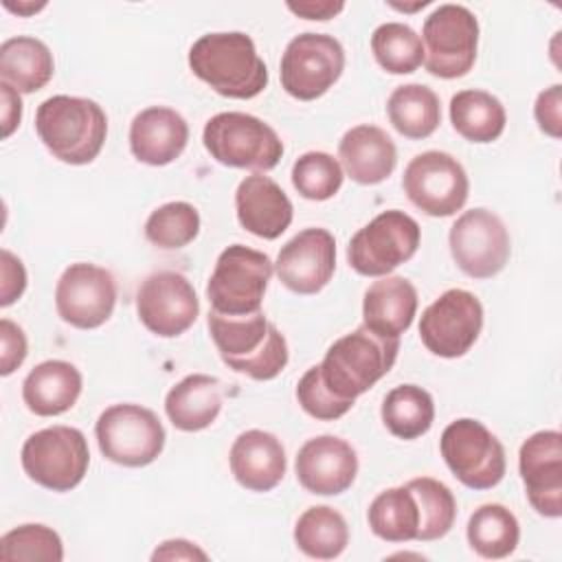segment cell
<instances>
[{
    "instance_id": "obj_1",
    "label": "cell",
    "mask_w": 562,
    "mask_h": 562,
    "mask_svg": "<svg viewBox=\"0 0 562 562\" xmlns=\"http://www.w3.org/2000/svg\"><path fill=\"white\" fill-rule=\"evenodd\" d=\"M191 72L228 99H252L268 86V68L250 35L220 31L198 37L189 48Z\"/></svg>"
},
{
    "instance_id": "obj_2",
    "label": "cell",
    "mask_w": 562,
    "mask_h": 562,
    "mask_svg": "<svg viewBox=\"0 0 562 562\" xmlns=\"http://www.w3.org/2000/svg\"><path fill=\"white\" fill-rule=\"evenodd\" d=\"M206 323L222 362L235 373L266 382L285 369L290 358L285 336L263 312L226 316L211 310Z\"/></svg>"
},
{
    "instance_id": "obj_3",
    "label": "cell",
    "mask_w": 562,
    "mask_h": 562,
    "mask_svg": "<svg viewBox=\"0 0 562 562\" xmlns=\"http://www.w3.org/2000/svg\"><path fill=\"white\" fill-rule=\"evenodd\" d=\"M35 132L53 158L88 165L103 149L108 116L92 99L53 94L37 105Z\"/></svg>"
},
{
    "instance_id": "obj_4",
    "label": "cell",
    "mask_w": 562,
    "mask_h": 562,
    "mask_svg": "<svg viewBox=\"0 0 562 562\" xmlns=\"http://www.w3.org/2000/svg\"><path fill=\"white\" fill-rule=\"evenodd\" d=\"M397 351L400 338H386L360 325L334 340L318 364V375L338 400L356 402L393 369Z\"/></svg>"
},
{
    "instance_id": "obj_5",
    "label": "cell",
    "mask_w": 562,
    "mask_h": 562,
    "mask_svg": "<svg viewBox=\"0 0 562 562\" xmlns=\"http://www.w3.org/2000/svg\"><path fill=\"white\" fill-rule=\"evenodd\" d=\"M202 143L211 158L235 169L270 171L283 156L279 134L246 112H220L211 116L204 125Z\"/></svg>"
},
{
    "instance_id": "obj_6",
    "label": "cell",
    "mask_w": 562,
    "mask_h": 562,
    "mask_svg": "<svg viewBox=\"0 0 562 562\" xmlns=\"http://www.w3.org/2000/svg\"><path fill=\"white\" fill-rule=\"evenodd\" d=\"M274 263L261 250L244 244L224 248L206 283L211 310L226 316L261 312V301L272 279Z\"/></svg>"
},
{
    "instance_id": "obj_7",
    "label": "cell",
    "mask_w": 562,
    "mask_h": 562,
    "mask_svg": "<svg viewBox=\"0 0 562 562\" xmlns=\"http://www.w3.org/2000/svg\"><path fill=\"white\" fill-rule=\"evenodd\" d=\"M24 474L50 492L77 487L90 465L86 435L72 426H50L26 437L20 452Z\"/></svg>"
},
{
    "instance_id": "obj_8",
    "label": "cell",
    "mask_w": 562,
    "mask_h": 562,
    "mask_svg": "<svg viewBox=\"0 0 562 562\" xmlns=\"http://www.w3.org/2000/svg\"><path fill=\"white\" fill-rule=\"evenodd\" d=\"M94 435L101 454L125 468L154 463L167 439L158 415L140 404L108 406L94 424Z\"/></svg>"
},
{
    "instance_id": "obj_9",
    "label": "cell",
    "mask_w": 562,
    "mask_h": 562,
    "mask_svg": "<svg viewBox=\"0 0 562 562\" xmlns=\"http://www.w3.org/2000/svg\"><path fill=\"white\" fill-rule=\"evenodd\" d=\"M439 450L454 479L470 490H492L505 476V448L479 419L461 417L448 424Z\"/></svg>"
},
{
    "instance_id": "obj_10",
    "label": "cell",
    "mask_w": 562,
    "mask_h": 562,
    "mask_svg": "<svg viewBox=\"0 0 562 562\" xmlns=\"http://www.w3.org/2000/svg\"><path fill=\"white\" fill-rule=\"evenodd\" d=\"M419 241L422 228L408 213L400 209L382 211L353 233L347 261L362 277H386L417 252Z\"/></svg>"
},
{
    "instance_id": "obj_11",
    "label": "cell",
    "mask_w": 562,
    "mask_h": 562,
    "mask_svg": "<svg viewBox=\"0 0 562 562\" xmlns=\"http://www.w3.org/2000/svg\"><path fill=\"white\" fill-rule=\"evenodd\" d=\"M422 44L424 66L432 77H463L476 61L479 20L463 4H439L422 26Z\"/></svg>"
},
{
    "instance_id": "obj_12",
    "label": "cell",
    "mask_w": 562,
    "mask_h": 562,
    "mask_svg": "<svg viewBox=\"0 0 562 562\" xmlns=\"http://www.w3.org/2000/svg\"><path fill=\"white\" fill-rule=\"evenodd\" d=\"M402 187L413 206L430 217H450L463 209L470 180L463 165L448 151L428 149L411 158Z\"/></svg>"
},
{
    "instance_id": "obj_13",
    "label": "cell",
    "mask_w": 562,
    "mask_h": 562,
    "mask_svg": "<svg viewBox=\"0 0 562 562\" xmlns=\"http://www.w3.org/2000/svg\"><path fill=\"white\" fill-rule=\"evenodd\" d=\"M345 48L327 33H301L281 55V86L299 101L323 97L342 75Z\"/></svg>"
},
{
    "instance_id": "obj_14",
    "label": "cell",
    "mask_w": 562,
    "mask_h": 562,
    "mask_svg": "<svg viewBox=\"0 0 562 562\" xmlns=\"http://www.w3.org/2000/svg\"><path fill=\"white\" fill-rule=\"evenodd\" d=\"M457 268L472 279H490L509 261V233L503 220L487 209L463 211L448 233Z\"/></svg>"
},
{
    "instance_id": "obj_15",
    "label": "cell",
    "mask_w": 562,
    "mask_h": 562,
    "mask_svg": "<svg viewBox=\"0 0 562 562\" xmlns=\"http://www.w3.org/2000/svg\"><path fill=\"white\" fill-rule=\"evenodd\" d=\"M483 329L481 301L461 288L446 290L419 318V338L424 347L439 358H461L479 340Z\"/></svg>"
},
{
    "instance_id": "obj_16",
    "label": "cell",
    "mask_w": 562,
    "mask_h": 562,
    "mask_svg": "<svg viewBox=\"0 0 562 562\" xmlns=\"http://www.w3.org/2000/svg\"><path fill=\"white\" fill-rule=\"evenodd\" d=\"M116 281L110 270L77 261L70 263L55 285V310L59 318L77 329H97L114 312Z\"/></svg>"
},
{
    "instance_id": "obj_17",
    "label": "cell",
    "mask_w": 562,
    "mask_h": 562,
    "mask_svg": "<svg viewBox=\"0 0 562 562\" xmlns=\"http://www.w3.org/2000/svg\"><path fill=\"white\" fill-rule=\"evenodd\" d=\"M140 323L160 338L184 334L200 314V301L191 281L176 270H158L145 277L136 290Z\"/></svg>"
},
{
    "instance_id": "obj_18",
    "label": "cell",
    "mask_w": 562,
    "mask_h": 562,
    "mask_svg": "<svg viewBox=\"0 0 562 562\" xmlns=\"http://www.w3.org/2000/svg\"><path fill=\"white\" fill-rule=\"evenodd\" d=\"M279 281L294 294L321 292L336 270V239L327 228H305L285 241L277 255Z\"/></svg>"
},
{
    "instance_id": "obj_19",
    "label": "cell",
    "mask_w": 562,
    "mask_h": 562,
    "mask_svg": "<svg viewBox=\"0 0 562 562\" xmlns=\"http://www.w3.org/2000/svg\"><path fill=\"white\" fill-rule=\"evenodd\" d=\"M518 470L531 507L544 518L562 516V435L538 430L518 452Z\"/></svg>"
},
{
    "instance_id": "obj_20",
    "label": "cell",
    "mask_w": 562,
    "mask_h": 562,
    "mask_svg": "<svg viewBox=\"0 0 562 562\" xmlns=\"http://www.w3.org/2000/svg\"><path fill=\"white\" fill-rule=\"evenodd\" d=\"M294 470L310 494L336 496L356 481L358 454L349 441L336 435H318L299 448Z\"/></svg>"
},
{
    "instance_id": "obj_21",
    "label": "cell",
    "mask_w": 562,
    "mask_h": 562,
    "mask_svg": "<svg viewBox=\"0 0 562 562\" xmlns=\"http://www.w3.org/2000/svg\"><path fill=\"white\" fill-rule=\"evenodd\" d=\"M235 213L248 233L261 239H277L292 224L294 206L272 178L252 173L237 184Z\"/></svg>"
},
{
    "instance_id": "obj_22",
    "label": "cell",
    "mask_w": 562,
    "mask_h": 562,
    "mask_svg": "<svg viewBox=\"0 0 562 562\" xmlns=\"http://www.w3.org/2000/svg\"><path fill=\"white\" fill-rule=\"evenodd\" d=\"M189 143L184 116L165 105L140 110L130 125V149L138 162L162 167L173 162Z\"/></svg>"
},
{
    "instance_id": "obj_23",
    "label": "cell",
    "mask_w": 562,
    "mask_h": 562,
    "mask_svg": "<svg viewBox=\"0 0 562 562\" xmlns=\"http://www.w3.org/2000/svg\"><path fill=\"white\" fill-rule=\"evenodd\" d=\"M235 481L250 492H270L285 476L283 443L266 430L250 428L237 435L228 454Z\"/></svg>"
},
{
    "instance_id": "obj_24",
    "label": "cell",
    "mask_w": 562,
    "mask_h": 562,
    "mask_svg": "<svg viewBox=\"0 0 562 562\" xmlns=\"http://www.w3.org/2000/svg\"><path fill=\"white\" fill-rule=\"evenodd\" d=\"M338 158L353 182L380 184L393 173L397 165V149L382 127L364 123L342 134L338 143Z\"/></svg>"
},
{
    "instance_id": "obj_25",
    "label": "cell",
    "mask_w": 562,
    "mask_h": 562,
    "mask_svg": "<svg viewBox=\"0 0 562 562\" xmlns=\"http://www.w3.org/2000/svg\"><path fill=\"white\" fill-rule=\"evenodd\" d=\"M417 312V290L400 274H386L373 281L362 299V325L371 331L400 338Z\"/></svg>"
},
{
    "instance_id": "obj_26",
    "label": "cell",
    "mask_w": 562,
    "mask_h": 562,
    "mask_svg": "<svg viewBox=\"0 0 562 562\" xmlns=\"http://www.w3.org/2000/svg\"><path fill=\"white\" fill-rule=\"evenodd\" d=\"M81 373L66 360H44L35 364L22 382L26 408L40 417H55L70 411L81 395Z\"/></svg>"
},
{
    "instance_id": "obj_27",
    "label": "cell",
    "mask_w": 562,
    "mask_h": 562,
    "mask_svg": "<svg viewBox=\"0 0 562 562\" xmlns=\"http://www.w3.org/2000/svg\"><path fill=\"white\" fill-rule=\"evenodd\" d=\"M222 411L220 380L206 373L184 375L165 397V413L173 428L198 432L209 428Z\"/></svg>"
},
{
    "instance_id": "obj_28",
    "label": "cell",
    "mask_w": 562,
    "mask_h": 562,
    "mask_svg": "<svg viewBox=\"0 0 562 562\" xmlns=\"http://www.w3.org/2000/svg\"><path fill=\"white\" fill-rule=\"evenodd\" d=\"M55 72L50 48L31 35H18L0 46V77L18 92L42 90Z\"/></svg>"
},
{
    "instance_id": "obj_29",
    "label": "cell",
    "mask_w": 562,
    "mask_h": 562,
    "mask_svg": "<svg viewBox=\"0 0 562 562\" xmlns=\"http://www.w3.org/2000/svg\"><path fill=\"white\" fill-rule=\"evenodd\" d=\"M386 114L391 125L411 140L428 138L441 123L439 97L424 83L397 86L389 101Z\"/></svg>"
},
{
    "instance_id": "obj_30",
    "label": "cell",
    "mask_w": 562,
    "mask_h": 562,
    "mask_svg": "<svg viewBox=\"0 0 562 562\" xmlns=\"http://www.w3.org/2000/svg\"><path fill=\"white\" fill-rule=\"evenodd\" d=\"M450 123L470 143H492L503 134L507 114L494 94L461 90L450 99Z\"/></svg>"
},
{
    "instance_id": "obj_31",
    "label": "cell",
    "mask_w": 562,
    "mask_h": 562,
    "mask_svg": "<svg viewBox=\"0 0 562 562\" xmlns=\"http://www.w3.org/2000/svg\"><path fill=\"white\" fill-rule=\"evenodd\" d=\"M382 424L397 439H417L426 435L435 422L432 395L417 384H400L382 400Z\"/></svg>"
},
{
    "instance_id": "obj_32",
    "label": "cell",
    "mask_w": 562,
    "mask_h": 562,
    "mask_svg": "<svg viewBox=\"0 0 562 562\" xmlns=\"http://www.w3.org/2000/svg\"><path fill=\"white\" fill-rule=\"evenodd\" d=\"M468 544L485 560H501L516 551L520 525L501 503H485L472 512L465 527Z\"/></svg>"
},
{
    "instance_id": "obj_33",
    "label": "cell",
    "mask_w": 562,
    "mask_h": 562,
    "mask_svg": "<svg viewBox=\"0 0 562 562\" xmlns=\"http://www.w3.org/2000/svg\"><path fill=\"white\" fill-rule=\"evenodd\" d=\"M367 520L371 531L386 542L417 540L419 531V505L408 485L389 487L380 492L369 509Z\"/></svg>"
},
{
    "instance_id": "obj_34",
    "label": "cell",
    "mask_w": 562,
    "mask_h": 562,
    "mask_svg": "<svg viewBox=\"0 0 562 562\" xmlns=\"http://www.w3.org/2000/svg\"><path fill=\"white\" fill-rule=\"evenodd\" d=\"M294 544L307 558L334 560L349 544L347 520L329 505L310 507L294 525Z\"/></svg>"
},
{
    "instance_id": "obj_35",
    "label": "cell",
    "mask_w": 562,
    "mask_h": 562,
    "mask_svg": "<svg viewBox=\"0 0 562 562\" xmlns=\"http://www.w3.org/2000/svg\"><path fill=\"white\" fill-rule=\"evenodd\" d=\"M371 53L391 75H411L424 64L422 37L404 22H384L371 35Z\"/></svg>"
},
{
    "instance_id": "obj_36",
    "label": "cell",
    "mask_w": 562,
    "mask_h": 562,
    "mask_svg": "<svg viewBox=\"0 0 562 562\" xmlns=\"http://www.w3.org/2000/svg\"><path fill=\"white\" fill-rule=\"evenodd\" d=\"M406 485L413 490L419 505L417 540L430 542L443 538L452 529L457 518V501L450 487L430 476L411 479Z\"/></svg>"
},
{
    "instance_id": "obj_37",
    "label": "cell",
    "mask_w": 562,
    "mask_h": 562,
    "mask_svg": "<svg viewBox=\"0 0 562 562\" xmlns=\"http://www.w3.org/2000/svg\"><path fill=\"white\" fill-rule=\"evenodd\" d=\"M200 233V213L193 204L176 200L154 209L145 222V237L162 250H178Z\"/></svg>"
},
{
    "instance_id": "obj_38",
    "label": "cell",
    "mask_w": 562,
    "mask_h": 562,
    "mask_svg": "<svg viewBox=\"0 0 562 562\" xmlns=\"http://www.w3.org/2000/svg\"><path fill=\"white\" fill-rule=\"evenodd\" d=\"M342 167L327 151H305L292 165V184L305 200L323 202L342 187Z\"/></svg>"
},
{
    "instance_id": "obj_39",
    "label": "cell",
    "mask_w": 562,
    "mask_h": 562,
    "mask_svg": "<svg viewBox=\"0 0 562 562\" xmlns=\"http://www.w3.org/2000/svg\"><path fill=\"white\" fill-rule=\"evenodd\" d=\"M0 558L4 562H15V560L61 562L64 544L55 529L46 525L29 522L7 531L0 538Z\"/></svg>"
},
{
    "instance_id": "obj_40",
    "label": "cell",
    "mask_w": 562,
    "mask_h": 562,
    "mask_svg": "<svg viewBox=\"0 0 562 562\" xmlns=\"http://www.w3.org/2000/svg\"><path fill=\"white\" fill-rule=\"evenodd\" d=\"M296 400L301 404V408L314 417V419H321V422H334L338 417H342L345 413L351 411L353 402H345V400H338L321 380L318 375V364L310 367L299 384H296Z\"/></svg>"
},
{
    "instance_id": "obj_41",
    "label": "cell",
    "mask_w": 562,
    "mask_h": 562,
    "mask_svg": "<svg viewBox=\"0 0 562 562\" xmlns=\"http://www.w3.org/2000/svg\"><path fill=\"white\" fill-rule=\"evenodd\" d=\"M0 342H2V353H0V375H11L26 358L29 345L26 336L20 325H15L9 318L0 321Z\"/></svg>"
},
{
    "instance_id": "obj_42",
    "label": "cell",
    "mask_w": 562,
    "mask_h": 562,
    "mask_svg": "<svg viewBox=\"0 0 562 562\" xmlns=\"http://www.w3.org/2000/svg\"><path fill=\"white\" fill-rule=\"evenodd\" d=\"M533 116L538 127L549 134L551 138L562 136V86L553 83L551 88L542 90L533 105Z\"/></svg>"
},
{
    "instance_id": "obj_43",
    "label": "cell",
    "mask_w": 562,
    "mask_h": 562,
    "mask_svg": "<svg viewBox=\"0 0 562 562\" xmlns=\"http://www.w3.org/2000/svg\"><path fill=\"white\" fill-rule=\"evenodd\" d=\"M0 257H2V296H0V305L9 307L26 290V270H24L22 261L13 252H9L7 248L2 250Z\"/></svg>"
},
{
    "instance_id": "obj_44",
    "label": "cell",
    "mask_w": 562,
    "mask_h": 562,
    "mask_svg": "<svg viewBox=\"0 0 562 562\" xmlns=\"http://www.w3.org/2000/svg\"><path fill=\"white\" fill-rule=\"evenodd\" d=\"M0 92H2V136L9 138L22 121V99H20V92L4 81L0 83Z\"/></svg>"
},
{
    "instance_id": "obj_45",
    "label": "cell",
    "mask_w": 562,
    "mask_h": 562,
    "mask_svg": "<svg viewBox=\"0 0 562 562\" xmlns=\"http://www.w3.org/2000/svg\"><path fill=\"white\" fill-rule=\"evenodd\" d=\"M209 555L193 542L176 538V540H165L154 553L151 560H206Z\"/></svg>"
},
{
    "instance_id": "obj_46",
    "label": "cell",
    "mask_w": 562,
    "mask_h": 562,
    "mask_svg": "<svg viewBox=\"0 0 562 562\" xmlns=\"http://www.w3.org/2000/svg\"><path fill=\"white\" fill-rule=\"evenodd\" d=\"M294 15L305 18V20H329L334 15H338L345 9V2H329V0H305V2H288L285 4Z\"/></svg>"
},
{
    "instance_id": "obj_47",
    "label": "cell",
    "mask_w": 562,
    "mask_h": 562,
    "mask_svg": "<svg viewBox=\"0 0 562 562\" xmlns=\"http://www.w3.org/2000/svg\"><path fill=\"white\" fill-rule=\"evenodd\" d=\"M44 7H46V2H40V4H35V2H18V4H11L9 0H4V9L13 11V13H18V15H33V13L42 11Z\"/></svg>"
},
{
    "instance_id": "obj_48",
    "label": "cell",
    "mask_w": 562,
    "mask_h": 562,
    "mask_svg": "<svg viewBox=\"0 0 562 562\" xmlns=\"http://www.w3.org/2000/svg\"><path fill=\"white\" fill-rule=\"evenodd\" d=\"M426 4H428V0L415 2V4H411V7H408V4H393V2H391V7H393V9H397V11H417V9H424Z\"/></svg>"
}]
</instances>
